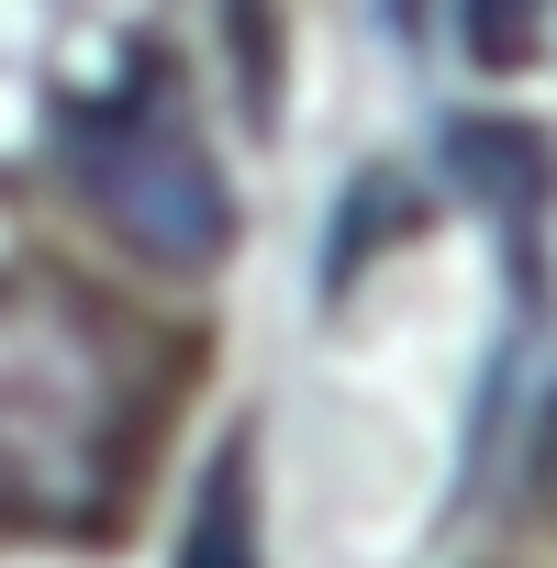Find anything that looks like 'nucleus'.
I'll return each mask as SVG.
<instances>
[{"label": "nucleus", "mask_w": 557, "mask_h": 568, "mask_svg": "<svg viewBox=\"0 0 557 568\" xmlns=\"http://www.w3.org/2000/svg\"><path fill=\"white\" fill-rule=\"evenodd\" d=\"M68 179L90 190V212L134 245V256H156V267H212L223 245H234V190H223V168H212V145H201V112H190V90L168 79V68H134V79H112L101 101H68Z\"/></svg>", "instance_id": "obj_1"}, {"label": "nucleus", "mask_w": 557, "mask_h": 568, "mask_svg": "<svg viewBox=\"0 0 557 568\" xmlns=\"http://www.w3.org/2000/svg\"><path fill=\"white\" fill-rule=\"evenodd\" d=\"M546 12H557V0H457V45H468L479 68H535Z\"/></svg>", "instance_id": "obj_4"}, {"label": "nucleus", "mask_w": 557, "mask_h": 568, "mask_svg": "<svg viewBox=\"0 0 557 568\" xmlns=\"http://www.w3.org/2000/svg\"><path fill=\"white\" fill-rule=\"evenodd\" d=\"M123 457V379L57 302H0V513L90 501Z\"/></svg>", "instance_id": "obj_2"}, {"label": "nucleus", "mask_w": 557, "mask_h": 568, "mask_svg": "<svg viewBox=\"0 0 557 568\" xmlns=\"http://www.w3.org/2000/svg\"><path fill=\"white\" fill-rule=\"evenodd\" d=\"M179 568H267V557H256V435H223V457L201 468Z\"/></svg>", "instance_id": "obj_3"}]
</instances>
